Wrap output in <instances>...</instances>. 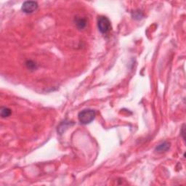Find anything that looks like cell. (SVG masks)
<instances>
[{
  "label": "cell",
  "instance_id": "2",
  "mask_svg": "<svg viewBox=\"0 0 186 186\" xmlns=\"http://www.w3.org/2000/svg\"><path fill=\"white\" fill-rule=\"evenodd\" d=\"M98 27L102 34H107L111 28V25L108 18L101 16L98 18Z\"/></svg>",
  "mask_w": 186,
  "mask_h": 186
},
{
  "label": "cell",
  "instance_id": "1",
  "mask_svg": "<svg viewBox=\"0 0 186 186\" xmlns=\"http://www.w3.org/2000/svg\"><path fill=\"white\" fill-rule=\"evenodd\" d=\"M96 113L92 109H85L79 112L78 115L79 120L83 124H90L95 118Z\"/></svg>",
  "mask_w": 186,
  "mask_h": 186
},
{
  "label": "cell",
  "instance_id": "3",
  "mask_svg": "<svg viewBox=\"0 0 186 186\" xmlns=\"http://www.w3.org/2000/svg\"><path fill=\"white\" fill-rule=\"evenodd\" d=\"M38 8V4L37 2L27 1L22 5V10L25 13H32Z\"/></svg>",
  "mask_w": 186,
  "mask_h": 186
},
{
  "label": "cell",
  "instance_id": "5",
  "mask_svg": "<svg viewBox=\"0 0 186 186\" xmlns=\"http://www.w3.org/2000/svg\"><path fill=\"white\" fill-rule=\"evenodd\" d=\"M76 25L77 26L79 29L82 30L84 29L86 26H87V20L85 18H78L76 19Z\"/></svg>",
  "mask_w": 186,
  "mask_h": 186
},
{
  "label": "cell",
  "instance_id": "6",
  "mask_svg": "<svg viewBox=\"0 0 186 186\" xmlns=\"http://www.w3.org/2000/svg\"><path fill=\"white\" fill-rule=\"evenodd\" d=\"M12 114V111L10 110V108H6V107H4V108H1V116L2 118H7L9 117Z\"/></svg>",
  "mask_w": 186,
  "mask_h": 186
},
{
  "label": "cell",
  "instance_id": "7",
  "mask_svg": "<svg viewBox=\"0 0 186 186\" xmlns=\"http://www.w3.org/2000/svg\"><path fill=\"white\" fill-rule=\"evenodd\" d=\"M26 65L29 69L34 70L37 69V65H36V63L33 61H31V60H28V61L26 63Z\"/></svg>",
  "mask_w": 186,
  "mask_h": 186
},
{
  "label": "cell",
  "instance_id": "4",
  "mask_svg": "<svg viewBox=\"0 0 186 186\" xmlns=\"http://www.w3.org/2000/svg\"><path fill=\"white\" fill-rule=\"evenodd\" d=\"M170 148V143L168 142H164L162 143L159 144L156 148V151L157 152H160V153H162V152H166Z\"/></svg>",
  "mask_w": 186,
  "mask_h": 186
}]
</instances>
